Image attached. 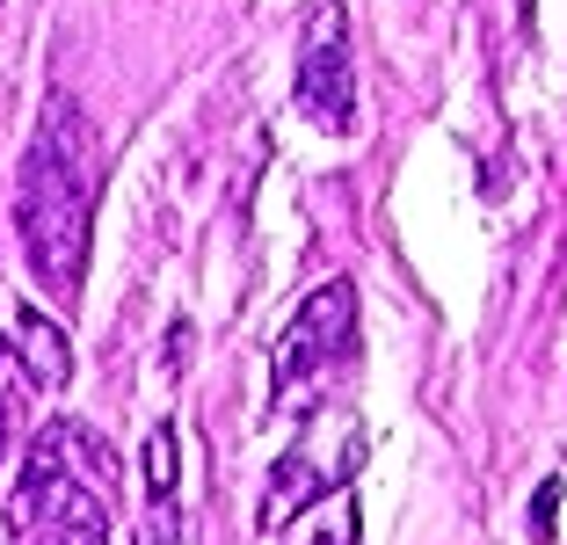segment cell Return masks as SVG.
I'll return each mask as SVG.
<instances>
[{
  "label": "cell",
  "instance_id": "cell-11",
  "mask_svg": "<svg viewBox=\"0 0 567 545\" xmlns=\"http://www.w3.org/2000/svg\"><path fill=\"white\" fill-rule=\"evenodd\" d=\"M0 357H8V328H0Z\"/></svg>",
  "mask_w": 567,
  "mask_h": 545
},
{
  "label": "cell",
  "instance_id": "cell-10",
  "mask_svg": "<svg viewBox=\"0 0 567 545\" xmlns=\"http://www.w3.org/2000/svg\"><path fill=\"white\" fill-rule=\"evenodd\" d=\"M16 422H22V408H16V400H0V451H8V436H16Z\"/></svg>",
  "mask_w": 567,
  "mask_h": 545
},
{
  "label": "cell",
  "instance_id": "cell-7",
  "mask_svg": "<svg viewBox=\"0 0 567 545\" xmlns=\"http://www.w3.org/2000/svg\"><path fill=\"white\" fill-rule=\"evenodd\" d=\"M320 487H334V480H320V465H313V451H284L277 459V473H269V495H262V531H284L291 516L306 510V502L320 495Z\"/></svg>",
  "mask_w": 567,
  "mask_h": 545
},
{
  "label": "cell",
  "instance_id": "cell-6",
  "mask_svg": "<svg viewBox=\"0 0 567 545\" xmlns=\"http://www.w3.org/2000/svg\"><path fill=\"white\" fill-rule=\"evenodd\" d=\"M284 545H357V487L350 480H334L291 516V538Z\"/></svg>",
  "mask_w": 567,
  "mask_h": 545
},
{
  "label": "cell",
  "instance_id": "cell-8",
  "mask_svg": "<svg viewBox=\"0 0 567 545\" xmlns=\"http://www.w3.org/2000/svg\"><path fill=\"white\" fill-rule=\"evenodd\" d=\"M146 502L153 510H175V422H153L146 430Z\"/></svg>",
  "mask_w": 567,
  "mask_h": 545
},
{
  "label": "cell",
  "instance_id": "cell-9",
  "mask_svg": "<svg viewBox=\"0 0 567 545\" xmlns=\"http://www.w3.org/2000/svg\"><path fill=\"white\" fill-rule=\"evenodd\" d=\"M553 531V487H538V502H532V538H546Z\"/></svg>",
  "mask_w": 567,
  "mask_h": 545
},
{
  "label": "cell",
  "instance_id": "cell-1",
  "mask_svg": "<svg viewBox=\"0 0 567 545\" xmlns=\"http://www.w3.org/2000/svg\"><path fill=\"white\" fill-rule=\"evenodd\" d=\"M87 226H95V138L73 95H51L37 138L16 175V233L22 263L51 298H81L87 277Z\"/></svg>",
  "mask_w": 567,
  "mask_h": 545
},
{
  "label": "cell",
  "instance_id": "cell-3",
  "mask_svg": "<svg viewBox=\"0 0 567 545\" xmlns=\"http://www.w3.org/2000/svg\"><path fill=\"white\" fill-rule=\"evenodd\" d=\"M350 342H357V284L334 277V284H320L299 313H291V328L277 335V357H269V400L291 408L306 385H320L334 363L350 357Z\"/></svg>",
  "mask_w": 567,
  "mask_h": 545
},
{
  "label": "cell",
  "instance_id": "cell-5",
  "mask_svg": "<svg viewBox=\"0 0 567 545\" xmlns=\"http://www.w3.org/2000/svg\"><path fill=\"white\" fill-rule=\"evenodd\" d=\"M8 342H16V363L30 371V385H66L73 379V342L44 306H8Z\"/></svg>",
  "mask_w": 567,
  "mask_h": 545
},
{
  "label": "cell",
  "instance_id": "cell-4",
  "mask_svg": "<svg viewBox=\"0 0 567 545\" xmlns=\"http://www.w3.org/2000/svg\"><path fill=\"white\" fill-rule=\"evenodd\" d=\"M291 95H299L306 124H320L334 138L357 124V59H350V22H342L334 0H320L306 37H299V81H291Z\"/></svg>",
  "mask_w": 567,
  "mask_h": 545
},
{
  "label": "cell",
  "instance_id": "cell-2",
  "mask_svg": "<svg viewBox=\"0 0 567 545\" xmlns=\"http://www.w3.org/2000/svg\"><path fill=\"white\" fill-rule=\"evenodd\" d=\"M110 451L81 422L37 430L8 495V545H110Z\"/></svg>",
  "mask_w": 567,
  "mask_h": 545
}]
</instances>
